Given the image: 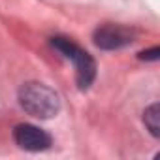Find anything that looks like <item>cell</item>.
<instances>
[{"mask_svg": "<svg viewBox=\"0 0 160 160\" xmlns=\"http://www.w3.org/2000/svg\"><path fill=\"white\" fill-rule=\"evenodd\" d=\"M51 45L68 60L73 62V68H75V81H77V87L85 91L92 85L94 77H96V62L94 58L85 51L81 49L75 42H72L70 38H62V36H57V38H51Z\"/></svg>", "mask_w": 160, "mask_h": 160, "instance_id": "obj_2", "label": "cell"}, {"mask_svg": "<svg viewBox=\"0 0 160 160\" xmlns=\"http://www.w3.org/2000/svg\"><path fill=\"white\" fill-rule=\"evenodd\" d=\"M158 55H160V49L152 47V49H147V51L139 53V58L141 60H158Z\"/></svg>", "mask_w": 160, "mask_h": 160, "instance_id": "obj_6", "label": "cell"}, {"mask_svg": "<svg viewBox=\"0 0 160 160\" xmlns=\"http://www.w3.org/2000/svg\"><path fill=\"white\" fill-rule=\"evenodd\" d=\"M136 32L124 25H115V23H106L100 25L94 30V45L106 51H113V49H121L124 45H130L134 42Z\"/></svg>", "mask_w": 160, "mask_h": 160, "instance_id": "obj_3", "label": "cell"}, {"mask_svg": "<svg viewBox=\"0 0 160 160\" xmlns=\"http://www.w3.org/2000/svg\"><path fill=\"white\" fill-rule=\"evenodd\" d=\"M19 104L28 115L36 119H51L60 109L58 94L40 81L23 83V87L19 89Z\"/></svg>", "mask_w": 160, "mask_h": 160, "instance_id": "obj_1", "label": "cell"}, {"mask_svg": "<svg viewBox=\"0 0 160 160\" xmlns=\"http://www.w3.org/2000/svg\"><path fill=\"white\" fill-rule=\"evenodd\" d=\"M143 122L154 138L160 136V108H158V104H152L143 111Z\"/></svg>", "mask_w": 160, "mask_h": 160, "instance_id": "obj_5", "label": "cell"}, {"mask_svg": "<svg viewBox=\"0 0 160 160\" xmlns=\"http://www.w3.org/2000/svg\"><path fill=\"white\" fill-rule=\"evenodd\" d=\"M13 139L21 149L30 151V152H40L51 147V136L45 130L34 124H27V122L17 124L13 128Z\"/></svg>", "mask_w": 160, "mask_h": 160, "instance_id": "obj_4", "label": "cell"}]
</instances>
